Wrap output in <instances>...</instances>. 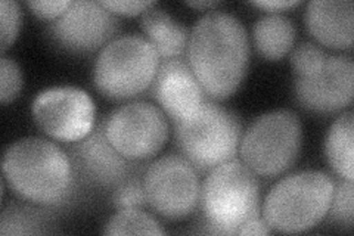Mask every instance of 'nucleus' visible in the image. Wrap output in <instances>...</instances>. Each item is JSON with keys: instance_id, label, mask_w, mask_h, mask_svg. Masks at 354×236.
I'll use <instances>...</instances> for the list:
<instances>
[{"instance_id": "23", "label": "nucleus", "mask_w": 354, "mask_h": 236, "mask_svg": "<svg viewBox=\"0 0 354 236\" xmlns=\"http://www.w3.org/2000/svg\"><path fill=\"white\" fill-rule=\"evenodd\" d=\"M113 206L118 210L142 208L148 206L142 179L133 176L123 183H120L113 192Z\"/></svg>"}, {"instance_id": "12", "label": "nucleus", "mask_w": 354, "mask_h": 236, "mask_svg": "<svg viewBox=\"0 0 354 236\" xmlns=\"http://www.w3.org/2000/svg\"><path fill=\"white\" fill-rule=\"evenodd\" d=\"M70 158L77 177L96 188L115 189L130 177L133 161L121 155L105 134V120L70 146Z\"/></svg>"}, {"instance_id": "20", "label": "nucleus", "mask_w": 354, "mask_h": 236, "mask_svg": "<svg viewBox=\"0 0 354 236\" xmlns=\"http://www.w3.org/2000/svg\"><path fill=\"white\" fill-rule=\"evenodd\" d=\"M102 232L105 235H164L161 224L140 208L118 210L105 223Z\"/></svg>"}, {"instance_id": "28", "label": "nucleus", "mask_w": 354, "mask_h": 236, "mask_svg": "<svg viewBox=\"0 0 354 236\" xmlns=\"http://www.w3.org/2000/svg\"><path fill=\"white\" fill-rule=\"evenodd\" d=\"M272 233V229L268 226V223L264 221L260 215L248 219L242 226L236 230V235H269Z\"/></svg>"}, {"instance_id": "13", "label": "nucleus", "mask_w": 354, "mask_h": 236, "mask_svg": "<svg viewBox=\"0 0 354 236\" xmlns=\"http://www.w3.org/2000/svg\"><path fill=\"white\" fill-rule=\"evenodd\" d=\"M354 64L350 56H328L325 66L313 78H295L294 92L303 108L329 114L348 107L353 100Z\"/></svg>"}, {"instance_id": "17", "label": "nucleus", "mask_w": 354, "mask_h": 236, "mask_svg": "<svg viewBox=\"0 0 354 236\" xmlns=\"http://www.w3.org/2000/svg\"><path fill=\"white\" fill-rule=\"evenodd\" d=\"M254 44L268 61H279L290 53L295 42V27L290 18L281 14H268L252 27Z\"/></svg>"}, {"instance_id": "6", "label": "nucleus", "mask_w": 354, "mask_h": 236, "mask_svg": "<svg viewBox=\"0 0 354 236\" xmlns=\"http://www.w3.org/2000/svg\"><path fill=\"white\" fill-rule=\"evenodd\" d=\"M161 58L140 36L115 37L99 52L93 65V84L108 99H131L151 87Z\"/></svg>"}, {"instance_id": "8", "label": "nucleus", "mask_w": 354, "mask_h": 236, "mask_svg": "<svg viewBox=\"0 0 354 236\" xmlns=\"http://www.w3.org/2000/svg\"><path fill=\"white\" fill-rule=\"evenodd\" d=\"M148 206L160 216L182 220L199 204L198 170L183 155L170 154L149 164L142 177Z\"/></svg>"}, {"instance_id": "11", "label": "nucleus", "mask_w": 354, "mask_h": 236, "mask_svg": "<svg viewBox=\"0 0 354 236\" xmlns=\"http://www.w3.org/2000/svg\"><path fill=\"white\" fill-rule=\"evenodd\" d=\"M120 19L101 2L74 0L48 27L50 40L71 53H87L114 40Z\"/></svg>"}, {"instance_id": "27", "label": "nucleus", "mask_w": 354, "mask_h": 236, "mask_svg": "<svg viewBox=\"0 0 354 236\" xmlns=\"http://www.w3.org/2000/svg\"><path fill=\"white\" fill-rule=\"evenodd\" d=\"M101 5L111 10L114 15L136 17L145 12L151 6L157 5L155 2H133V0H102Z\"/></svg>"}, {"instance_id": "18", "label": "nucleus", "mask_w": 354, "mask_h": 236, "mask_svg": "<svg viewBox=\"0 0 354 236\" xmlns=\"http://www.w3.org/2000/svg\"><path fill=\"white\" fill-rule=\"evenodd\" d=\"M325 155L341 179L354 181V114L346 111L332 122L325 138Z\"/></svg>"}, {"instance_id": "10", "label": "nucleus", "mask_w": 354, "mask_h": 236, "mask_svg": "<svg viewBox=\"0 0 354 236\" xmlns=\"http://www.w3.org/2000/svg\"><path fill=\"white\" fill-rule=\"evenodd\" d=\"M31 112L37 126L48 136L65 143L84 139L95 127V102L79 87L44 89L32 100Z\"/></svg>"}, {"instance_id": "15", "label": "nucleus", "mask_w": 354, "mask_h": 236, "mask_svg": "<svg viewBox=\"0 0 354 236\" xmlns=\"http://www.w3.org/2000/svg\"><path fill=\"white\" fill-rule=\"evenodd\" d=\"M351 0H312L307 3L304 21L310 35L332 49L353 46Z\"/></svg>"}, {"instance_id": "19", "label": "nucleus", "mask_w": 354, "mask_h": 236, "mask_svg": "<svg viewBox=\"0 0 354 236\" xmlns=\"http://www.w3.org/2000/svg\"><path fill=\"white\" fill-rule=\"evenodd\" d=\"M32 206H8L0 219V235H44L52 232V211L43 210L46 207Z\"/></svg>"}, {"instance_id": "22", "label": "nucleus", "mask_w": 354, "mask_h": 236, "mask_svg": "<svg viewBox=\"0 0 354 236\" xmlns=\"http://www.w3.org/2000/svg\"><path fill=\"white\" fill-rule=\"evenodd\" d=\"M354 185L353 181L341 179L334 186V194H332L330 206L328 210V216L332 221H335L341 226L347 229L353 228L354 219Z\"/></svg>"}, {"instance_id": "26", "label": "nucleus", "mask_w": 354, "mask_h": 236, "mask_svg": "<svg viewBox=\"0 0 354 236\" xmlns=\"http://www.w3.org/2000/svg\"><path fill=\"white\" fill-rule=\"evenodd\" d=\"M71 2L68 0H53V2H40V0H30L27 2V6L31 9V12L41 19L55 21L58 19Z\"/></svg>"}, {"instance_id": "9", "label": "nucleus", "mask_w": 354, "mask_h": 236, "mask_svg": "<svg viewBox=\"0 0 354 236\" xmlns=\"http://www.w3.org/2000/svg\"><path fill=\"white\" fill-rule=\"evenodd\" d=\"M169 121L157 105L136 100L111 112L105 134L111 145L131 161L149 160L169 139Z\"/></svg>"}, {"instance_id": "29", "label": "nucleus", "mask_w": 354, "mask_h": 236, "mask_svg": "<svg viewBox=\"0 0 354 236\" xmlns=\"http://www.w3.org/2000/svg\"><path fill=\"white\" fill-rule=\"evenodd\" d=\"M252 6H256L259 9L263 10H268V12H279V10H285V9H290L294 6L301 5L300 0H266V2H252Z\"/></svg>"}, {"instance_id": "25", "label": "nucleus", "mask_w": 354, "mask_h": 236, "mask_svg": "<svg viewBox=\"0 0 354 236\" xmlns=\"http://www.w3.org/2000/svg\"><path fill=\"white\" fill-rule=\"evenodd\" d=\"M22 89V74L18 64L8 56L0 61V100L2 104L12 102Z\"/></svg>"}, {"instance_id": "3", "label": "nucleus", "mask_w": 354, "mask_h": 236, "mask_svg": "<svg viewBox=\"0 0 354 236\" xmlns=\"http://www.w3.org/2000/svg\"><path fill=\"white\" fill-rule=\"evenodd\" d=\"M260 186L256 174L239 160L220 164L201 185L199 206L205 233L236 235L248 219L260 215Z\"/></svg>"}, {"instance_id": "30", "label": "nucleus", "mask_w": 354, "mask_h": 236, "mask_svg": "<svg viewBox=\"0 0 354 236\" xmlns=\"http://www.w3.org/2000/svg\"><path fill=\"white\" fill-rule=\"evenodd\" d=\"M187 6L196 8V9H207V8H216L220 5V2H213V0H201V2H186Z\"/></svg>"}, {"instance_id": "5", "label": "nucleus", "mask_w": 354, "mask_h": 236, "mask_svg": "<svg viewBox=\"0 0 354 236\" xmlns=\"http://www.w3.org/2000/svg\"><path fill=\"white\" fill-rule=\"evenodd\" d=\"M241 138L239 117L213 99H207L192 117L174 122L177 148L198 173L235 160Z\"/></svg>"}, {"instance_id": "2", "label": "nucleus", "mask_w": 354, "mask_h": 236, "mask_svg": "<svg viewBox=\"0 0 354 236\" xmlns=\"http://www.w3.org/2000/svg\"><path fill=\"white\" fill-rule=\"evenodd\" d=\"M3 181L24 201L35 206L62 207L75 194L77 174L70 155L41 138H22L10 143L2 158Z\"/></svg>"}, {"instance_id": "1", "label": "nucleus", "mask_w": 354, "mask_h": 236, "mask_svg": "<svg viewBox=\"0 0 354 236\" xmlns=\"http://www.w3.org/2000/svg\"><path fill=\"white\" fill-rule=\"evenodd\" d=\"M186 51L209 99L223 100L238 91L248 69L250 40L236 17L223 10L203 15L189 33Z\"/></svg>"}, {"instance_id": "7", "label": "nucleus", "mask_w": 354, "mask_h": 236, "mask_svg": "<svg viewBox=\"0 0 354 236\" xmlns=\"http://www.w3.org/2000/svg\"><path fill=\"white\" fill-rule=\"evenodd\" d=\"M303 145V126L295 112L276 109L260 116L242 134L241 160L261 177H276L295 164Z\"/></svg>"}, {"instance_id": "14", "label": "nucleus", "mask_w": 354, "mask_h": 236, "mask_svg": "<svg viewBox=\"0 0 354 236\" xmlns=\"http://www.w3.org/2000/svg\"><path fill=\"white\" fill-rule=\"evenodd\" d=\"M151 95L173 122L192 117L209 99L189 64L180 58L161 61Z\"/></svg>"}, {"instance_id": "24", "label": "nucleus", "mask_w": 354, "mask_h": 236, "mask_svg": "<svg viewBox=\"0 0 354 236\" xmlns=\"http://www.w3.org/2000/svg\"><path fill=\"white\" fill-rule=\"evenodd\" d=\"M0 39H2V53L8 51L9 46H12L15 42L19 26H21V8L15 0H2L0 2Z\"/></svg>"}, {"instance_id": "21", "label": "nucleus", "mask_w": 354, "mask_h": 236, "mask_svg": "<svg viewBox=\"0 0 354 236\" xmlns=\"http://www.w3.org/2000/svg\"><path fill=\"white\" fill-rule=\"evenodd\" d=\"M328 53L312 42H303L291 51V66L295 78H313L325 66Z\"/></svg>"}, {"instance_id": "16", "label": "nucleus", "mask_w": 354, "mask_h": 236, "mask_svg": "<svg viewBox=\"0 0 354 236\" xmlns=\"http://www.w3.org/2000/svg\"><path fill=\"white\" fill-rule=\"evenodd\" d=\"M140 28L162 60L179 58L187 48V40H189L187 28L177 22L167 10L157 8V5L142 14Z\"/></svg>"}, {"instance_id": "4", "label": "nucleus", "mask_w": 354, "mask_h": 236, "mask_svg": "<svg viewBox=\"0 0 354 236\" xmlns=\"http://www.w3.org/2000/svg\"><path fill=\"white\" fill-rule=\"evenodd\" d=\"M334 186V179L319 170L286 176L264 198L261 217L274 232H307L328 216Z\"/></svg>"}]
</instances>
